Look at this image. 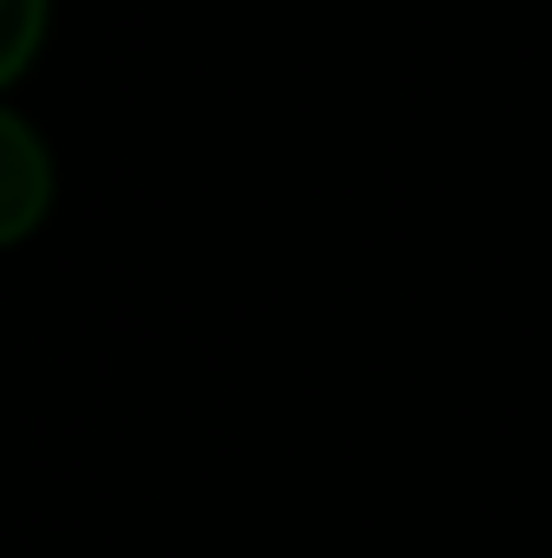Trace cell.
I'll list each match as a JSON object with an SVG mask.
<instances>
[{"label": "cell", "instance_id": "7a4b0ae2", "mask_svg": "<svg viewBox=\"0 0 552 558\" xmlns=\"http://www.w3.org/2000/svg\"><path fill=\"white\" fill-rule=\"evenodd\" d=\"M46 39V0H0V85H13Z\"/></svg>", "mask_w": 552, "mask_h": 558}, {"label": "cell", "instance_id": "6da1fadb", "mask_svg": "<svg viewBox=\"0 0 552 558\" xmlns=\"http://www.w3.org/2000/svg\"><path fill=\"white\" fill-rule=\"evenodd\" d=\"M52 208V162L46 143L33 137V124H20L13 111H0V247L26 241Z\"/></svg>", "mask_w": 552, "mask_h": 558}]
</instances>
